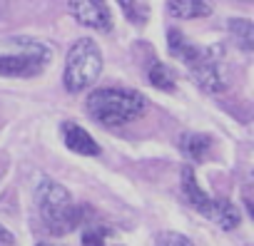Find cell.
Instances as JSON below:
<instances>
[{"label": "cell", "instance_id": "1", "mask_svg": "<svg viewBox=\"0 0 254 246\" xmlns=\"http://www.w3.org/2000/svg\"><path fill=\"white\" fill-rule=\"evenodd\" d=\"M85 104H87L90 117L105 127H122L145 112V97L135 90H125V87L95 90L90 92Z\"/></svg>", "mask_w": 254, "mask_h": 246}, {"label": "cell", "instance_id": "2", "mask_svg": "<svg viewBox=\"0 0 254 246\" xmlns=\"http://www.w3.org/2000/svg\"><path fill=\"white\" fill-rule=\"evenodd\" d=\"M38 206H40V216L45 221V226L53 234H67L75 226H80L85 211L80 206H75L70 192L63 184H55L50 179H45L38 187Z\"/></svg>", "mask_w": 254, "mask_h": 246}, {"label": "cell", "instance_id": "3", "mask_svg": "<svg viewBox=\"0 0 254 246\" xmlns=\"http://www.w3.org/2000/svg\"><path fill=\"white\" fill-rule=\"evenodd\" d=\"M100 72H102V52H100V48L95 45V40L80 38L70 48L67 60H65V75H63L65 90L67 92H82V90L95 85Z\"/></svg>", "mask_w": 254, "mask_h": 246}, {"label": "cell", "instance_id": "4", "mask_svg": "<svg viewBox=\"0 0 254 246\" xmlns=\"http://www.w3.org/2000/svg\"><path fill=\"white\" fill-rule=\"evenodd\" d=\"M182 194L194 206V211H199L204 219L214 221L219 229H234L239 224V209L227 199L207 197L202 192V187L197 184V177H194L192 167H182Z\"/></svg>", "mask_w": 254, "mask_h": 246}, {"label": "cell", "instance_id": "5", "mask_svg": "<svg viewBox=\"0 0 254 246\" xmlns=\"http://www.w3.org/2000/svg\"><path fill=\"white\" fill-rule=\"evenodd\" d=\"M50 60V52L40 45L20 55H0V75L3 77H33L38 75Z\"/></svg>", "mask_w": 254, "mask_h": 246}, {"label": "cell", "instance_id": "6", "mask_svg": "<svg viewBox=\"0 0 254 246\" xmlns=\"http://www.w3.org/2000/svg\"><path fill=\"white\" fill-rule=\"evenodd\" d=\"M219 52L222 48H207L204 55L190 65V72H192V80L204 90V92H222L227 85H224V77H222V70H219Z\"/></svg>", "mask_w": 254, "mask_h": 246}, {"label": "cell", "instance_id": "7", "mask_svg": "<svg viewBox=\"0 0 254 246\" xmlns=\"http://www.w3.org/2000/svg\"><path fill=\"white\" fill-rule=\"evenodd\" d=\"M67 10L85 28L102 30V33L112 30V15L105 0H67Z\"/></svg>", "mask_w": 254, "mask_h": 246}, {"label": "cell", "instance_id": "8", "mask_svg": "<svg viewBox=\"0 0 254 246\" xmlns=\"http://www.w3.org/2000/svg\"><path fill=\"white\" fill-rule=\"evenodd\" d=\"M63 137H65V145L67 149L77 152V154H85V157H97L100 154V145L90 137L87 130H82L75 122H65L63 125Z\"/></svg>", "mask_w": 254, "mask_h": 246}, {"label": "cell", "instance_id": "9", "mask_svg": "<svg viewBox=\"0 0 254 246\" xmlns=\"http://www.w3.org/2000/svg\"><path fill=\"white\" fill-rule=\"evenodd\" d=\"M167 10H170V15H175L180 20H194V18L212 15L214 5H212V0H170Z\"/></svg>", "mask_w": 254, "mask_h": 246}, {"label": "cell", "instance_id": "10", "mask_svg": "<svg viewBox=\"0 0 254 246\" xmlns=\"http://www.w3.org/2000/svg\"><path fill=\"white\" fill-rule=\"evenodd\" d=\"M147 80H150V85H155L157 90H165V92H172V90L177 87L175 72H172L167 65H162L157 57H152V60L147 62Z\"/></svg>", "mask_w": 254, "mask_h": 246}, {"label": "cell", "instance_id": "11", "mask_svg": "<svg viewBox=\"0 0 254 246\" xmlns=\"http://www.w3.org/2000/svg\"><path fill=\"white\" fill-rule=\"evenodd\" d=\"M209 147H212V142H209V137H204V135L190 132V135L182 137V149H185V154L192 157L194 162H202V159L207 157Z\"/></svg>", "mask_w": 254, "mask_h": 246}, {"label": "cell", "instance_id": "12", "mask_svg": "<svg viewBox=\"0 0 254 246\" xmlns=\"http://www.w3.org/2000/svg\"><path fill=\"white\" fill-rule=\"evenodd\" d=\"M227 28L232 30V35L239 43V48L244 52H252V48H254V28H252V23L242 20V18H234V20L227 23Z\"/></svg>", "mask_w": 254, "mask_h": 246}, {"label": "cell", "instance_id": "13", "mask_svg": "<svg viewBox=\"0 0 254 246\" xmlns=\"http://www.w3.org/2000/svg\"><path fill=\"white\" fill-rule=\"evenodd\" d=\"M117 3H120L125 18L130 23H135V25H145L147 23V5L145 3H140V0H117Z\"/></svg>", "mask_w": 254, "mask_h": 246}, {"label": "cell", "instance_id": "14", "mask_svg": "<svg viewBox=\"0 0 254 246\" xmlns=\"http://www.w3.org/2000/svg\"><path fill=\"white\" fill-rule=\"evenodd\" d=\"M107 234H110V231L102 229V226L87 229V231L82 234V246H105V236H107Z\"/></svg>", "mask_w": 254, "mask_h": 246}, {"label": "cell", "instance_id": "15", "mask_svg": "<svg viewBox=\"0 0 254 246\" xmlns=\"http://www.w3.org/2000/svg\"><path fill=\"white\" fill-rule=\"evenodd\" d=\"M157 246H194L187 236H182V234H177V231H167V234H162L160 236V244Z\"/></svg>", "mask_w": 254, "mask_h": 246}, {"label": "cell", "instance_id": "16", "mask_svg": "<svg viewBox=\"0 0 254 246\" xmlns=\"http://www.w3.org/2000/svg\"><path fill=\"white\" fill-rule=\"evenodd\" d=\"M13 244H15V236L3 224H0V246H13Z\"/></svg>", "mask_w": 254, "mask_h": 246}, {"label": "cell", "instance_id": "17", "mask_svg": "<svg viewBox=\"0 0 254 246\" xmlns=\"http://www.w3.org/2000/svg\"><path fill=\"white\" fill-rule=\"evenodd\" d=\"M242 3H252V0H242Z\"/></svg>", "mask_w": 254, "mask_h": 246}, {"label": "cell", "instance_id": "18", "mask_svg": "<svg viewBox=\"0 0 254 246\" xmlns=\"http://www.w3.org/2000/svg\"><path fill=\"white\" fill-rule=\"evenodd\" d=\"M40 246H50V244H40Z\"/></svg>", "mask_w": 254, "mask_h": 246}]
</instances>
